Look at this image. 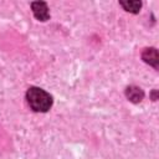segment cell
<instances>
[{"label": "cell", "mask_w": 159, "mask_h": 159, "mask_svg": "<svg viewBox=\"0 0 159 159\" xmlns=\"http://www.w3.org/2000/svg\"><path fill=\"white\" fill-rule=\"evenodd\" d=\"M26 101L30 108L36 113H46L51 109L53 104L52 96L45 89L36 87V86H31L27 88Z\"/></svg>", "instance_id": "6da1fadb"}, {"label": "cell", "mask_w": 159, "mask_h": 159, "mask_svg": "<svg viewBox=\"0 0 159 159\" xmlns=\"http://www.w3.org/2000/svg\"><path fill=\"white\" fill-rule=\"evenodd\" d=\"M31 10L36 20L45 22L50 20V10L45 1H32L31 2Z\"/></svg>", "instance_id": "7a4b0ae2"}, {"label": "cell", "mask_w": 159, "mask_h": 159, "mask_svg": "<svg viewBox=\"0 0 159 159\" xmlns=\"http://www.w3.org/2000/svg\"><path fill=\"white\" fill-rule=\"evenodd\" d=\"M142 60L147 65L154 67L155 70L159 68V53L155 47H145L142 51Z\"/></svg>", "instance_id": "3957f363"}, {"label": "cell", "mask_w": 159, "mask_h": 159, "mask_svg": "<svg viewBox=\"0 0 159 159\" xmlns=\"http://www.w3.org/2000/svg\"><path fill=\"white\" fill-rule=\"evenodd\" d=\"M124 94H125V98H127L129 102L134 103V104L140 103V102L144 99V96H145L144 91H143L140 87L134 86V84L127 86L125 89H124Z\"/></svg>", "instance_id": "277c9868"}, {"label": "cell", "mask_w": 159, "mask_h": 159, "mask_svg": "<svg viewBox=\"0 0 159 159\" xmlns=\"http://www.w3.org/2000/svg\"><path fill=\"white\" fill-rule=\"evenodd\" d=\"M119 5L127 11V12H130V14H139L140 9H142V1H138V0H127V1H123V0H119Z\"/></svg>", "instance_id": "5b68a950"}, {"label": "cell", "mask_w": 159, "mask_h": 159, "mask_svg": "<svg viewBox=\"0 0 159 159\" xmlns=\"http://www.w3.org/2000/svg\"><path fill=\"white\" fill-rule=\"evenodd\" d=\"M150 96H152V99L153 101H157L158 99V89H153L152 93H150Z\"/></svg>", "instance_id": "8992f818"}]
</instances>
